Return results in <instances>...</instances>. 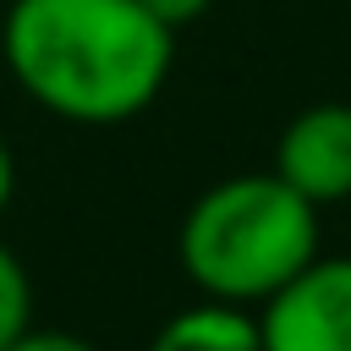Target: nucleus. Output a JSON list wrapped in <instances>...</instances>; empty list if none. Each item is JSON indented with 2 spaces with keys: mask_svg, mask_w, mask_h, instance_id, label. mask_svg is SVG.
Segmentation results:
<instances>
[{
  "mask_svg": "<svg viewBox=\"0 0 351 351\" xmlns=\"http://www.w3.org/2000/svg\"><path fill=\"white\" fill-rule=\"evenodd\" d=\"M170 27L143 0H11L5 66L22 93L66 121H126L170 77Z\"/></svg>",
  "mask_w": 351,
  "mask_h": 351,
  "instance_id": "obj_1",
  "label": "nucleus"
},
{
  "mask_svg": "<svg viewBox=\"0 0 351 351\" xmlns=\"http://www.w3.org/2000/svg\"><path fill=\"white\" fill-rule=\"evenodd\" d=\"M186 280L214 302H269L296 269L318 258V203L274 170L208 186L176 236Z\"/></svg>",
  "mask_w": 351,
  "mask_h": 351,
  "instance_id": "obj_2",
  "label": "nucleus"
},
{
  "mask_svg": "<svg viewBox=\"0 0 351 351\" xmlns=\"http://www.w3.org/2000/svg\"><path fill=\"white\" fill-rule=\"evenodd\" d=\"M263 351H351V258H313L258 313Z\"/></svg>",
  "mask_w": 351,
  "mask_h": 351,
  "instance_id": "obj_3",
  "label": "nucleus"
},
{
  "mask_svg": "<svg viewBox=\"0 0 351 351\" xmlns=\"http://www.w3.org/2000/svg\"><path fill=\"white\" fill-rule=\"evenodd\" d=\"M274 176L307 203L351 197V104H307L274 143Z\"/></svg>",
  "mask_w": 351,
  "mask_h": 351,
  "instance_id": "obj_4",
  "label": "nucleus"
},
{
  "mask_svg": "<svg viewBox=\"0 0 351 351\" xmlns=\"http://www.w3.org/2000/svg\"><path fill=\"white\" fill-rule=\"evenodd\" d=\"M148 351H263V335H258L252 313H241L236 302H214L208 296V307L176 313L148 340Z\"/></svg>",
  "mask_w": 351,
  "mask_h": 351,
  "instance_id": "obj_5",
  "label": "nucleus"
},
{
  "mask_svg": "<svg viewBox=\"0 0 351 351\" xmlns=\"http://www.w3.org/2000/svg\"><path fill=\"white\" fill-rule=\"evenodd\" d=\"M27 274H22V263L11 258V247H0V351L27 329Z\"/></svg>",
  "mask_w": 351,
  "mask_h": 351,
  "instance_id": "obj_6",
  "label": "nucleus"
},
{
  "mask_svg": "<svg viewBox=\"0 0 351 351\" xmlns=\"http://www.w3.org/2000/svg\"><path fill=\"white\" fill-rule=\"evenodd\" d=\"M5 351H99V346L82 335H66V329H22Z\"/></svg>",
  "mask_w": 351,
  "mask_h": 351,
  "instance_id": "obj_7",
  "label": "nucleus"
},
{
  "mask_svg": "<svg viewBox=\"0 0 351 351\" xmlns=\"http://www.w3.org/2000/svg\"><path fill=\"white\" fill-rule=\"evenodd\" d=\"M208 5H214V0H143V11H154L170 33H176V27H186V22H197Z\"/></svg>",
  "mask_w": 351,
  "mask_h": 351,
  "instance_id": "obj_8",
  "label": "nucleus"
},
{
  "mask_svg": "<svg viewBox=\"0 0 351 351\" xmlns=\"http://www.w3.org/2000/svg\"><path fill=\"white\" fill-rule=\"evenodd\" d=\"M11 186H16V165H11V148L0 143V208L11 203Z\"/></svg>",
  "mask_w": 351,
  "mask_h": 351,
  "instance_id": "obj_9",
  "label": "nucleus"
}]
</instances>
